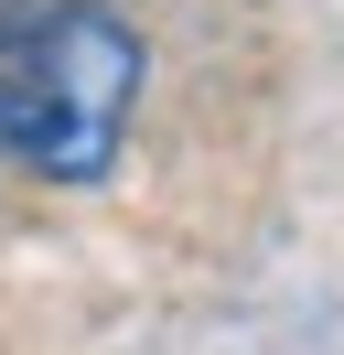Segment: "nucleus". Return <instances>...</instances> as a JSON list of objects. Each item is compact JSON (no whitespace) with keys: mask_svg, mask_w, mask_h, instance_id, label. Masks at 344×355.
Segmentation results:
<instances>
[{"mask_svg":"<svg viewBox=\"0 0 344 355\" xmlns=\"http://www.w3.org/2000/svg\"><path fill=\"white\" fill-rule=\"evenodd\" d=\"M150 44L119 0H0V173L108 183L129 162Z\"/></svg>","mask_w":344,"mask_h":355,"instance_id":"nucleus-1","label":"nucleus"}]
</instances>
